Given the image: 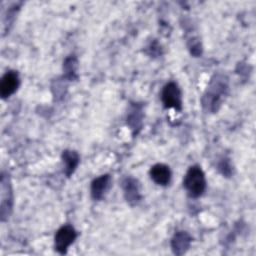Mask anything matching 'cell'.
<instances>
[{
  "mask_svg": "<svg viewBox=\"0 0 256 256\" xmlns=\"http://www.w3.org/2000/svg\"><path fill=\"white\" fill-rule=\"evenodd\" d=\"M227 89V79L223 75H215L211 79V82L203 96V106L211 112H216L221 105L222 99L225 96Z\"/></svg>",
  "mask_w": 256,
  "mask_h": 256,
  "instance_id": "cell-1",
  "label": "cell"
},
{
  "mask_svg": "<svg viewBox=\"0 0 256 256\" xmlns=\"http://www.w3.org/2000/svg\"><path fill=\"white\" fill-rule=\"evenodd\" d=\"M183 186L191 198L200 197L206 189V178L203 170L198 165L191 166L183 180Z\"/></svg>",
  "mask_w": 256,
  "mask_h": 256,
  "instance_id": "cell-2",
  "label": "cell"
},
{
  "mask_svg": "<svg viewBox=\"0 0 256 256\" xmlns=\"http://www.w3.org/2000/svg\"><path fill=\"white\" fill-rule=\"evenodd\" d=\"M13 207V192L8 174L2 173L1 176V204H0V215L1 220L5 221L8 219L12 212Z\"/></svg>",
  "mask_w": 256,
  "mask_h": 256,
  "instance_id": "cell-3",
  "label": "cell"
},
{
  "mask_svg": "<svg viewBox=\"0 0 256 256\" xmlns=\"http://www.w3.org/2000/svg\"><path fill=\"white\" fill-rule=\"evenodd\" d=\"M161 100L165 108H173L178 111L182 109V93L177 83L171 81L163 87Z\"/></svg>",
  "mask_w": 256,
  "mask_h": 256,
  "instance_id": "cell-4",
  "label": "cell"
},
{
  "mask_svg": "<svg viewBox=\"0 0 256 256\" xmlns=\"http://www.w3.org/2000/svg\"><path fill=\"white\" fill-rule=\"evenodd\" d=\"M77 237V232L71 225L61 226L55 233L54 246L58 253L66 254L70 245L75 241Z\"/></svg>",
  "mask_w": 256,
  "mask_h": 256,
  "instance_id": "cell-5",
  "label": "cell"
},
{
  "mask_svg": "<svg viewBox=\"0 0 256 256\" xmlns=\"http://www.w3.org/2000/svg\"><path fill=\"white\" fill-rule=\"evenodd\" d=\"M20 84L19 75L16 71H7L0 80V95L3 99L10 97L16 92Z\"/></svg>",
  "mask_w": 256,
  "mask_h": 256,
  "instance_id": "cell-6",
  "label": "cell"
},
{
  "mask_svg": "<svg viewBox=\"0 0 256 256\" xmlns=\"http://www.w3.org/2000/svg\"><path fill=\"white\" fill-rule=\"evenodd\" d=\"M122 188L124 197L130 205L134 206L140 202L142 196L140 193L139 182L136 179H134L133 177L125 178L122 182Z\"/></svg>",
  "mask_w": 256,
  "mask_h": 256,
  "instance_id": "cell-7",
  "label": "cell"
},
{
  "mask_svg": "<svg viewBox=\"0 0 256 256\" xmlns=\"http://www.w3.org/2000/svg\"><path fill=\"white\" fill-rule=\"evenodd\" d=\"M111 176L109 174H103L95 178L91 182L90 194L94 200H101L111 187Z\"/></svg>",
  "mask_w": 256,
  "mask_h": 256,
  "instance_id": "cell-8",
  "label": "cell"
},
{
  "mask_svg": "<svg viewBox=\"0 0 256 256\" xmlns=\"http://www.w3.org/2000/svg\"><path fill=\"white\" fill-rule=\"evenodd\" d=\"M192 242L191 236L185 231H178L171 239V248L174 254L183 255L187 252Z\"/></svg>",
  "mask_w": 256,
  "mask_h": 256,
  "instance_id": "cell-9",
  "label": "cell"
},
{
  "mask_svg": "<svg viewBox=\"0 0 256 256\" xmlns=\"http://www.w3.org/2000/svg\"><path fill=\"white\" fill-rule=\"evenodd\" d=\"M171 176H172L171 170L169 166L165 164L158 163L153 165L150 169V177L157 185H160V186L168 185L170 183Z\"/></svg>",
  "mask_w": 256,
  "mask_h": 256,
  "instance_id": "cell-10",
  "label": "cell"
},
{
  "mask_svg": "<svg viewBox=\"0 0 256 256\" xmlns=\"http://www.w3.org/2000/svg\"><path fill=\"white\" fill-rule=\"evenodd\" d=\"M61 158L64 166V173L67 177H70L74 173V171L76 170L79 164V161H80L79 155L76 151L64 150Z\"/></svg>",
  "mask_w": 256,
  "mask_h": 256,
  "instance_id": "cell-11",
  "label": "cell"
},
{
  "mask_svg": "<svg viewBox=\"0 0 256 256\" xmlns=\"http://www.w3.org/2000/svg\"><path fill=\"white\" fill-rule=\"evenodd\" d=\"M127 123L131 127V129L134 130V132L137 133V130L141 129L142 125V110L141 106L133 105L130 109V112L127 116Z\"/></svg>",
  "mask_w": 256,
  "mask_h": 256,
  "instance_id": "cell-12",
  "label": "cell"
},
{
  "mask_svg": "<svg viewBox=\"0 0 256 256\" xmlns=\"http://www.w3.org/2000/svg\"><path fill=\"white\" fill-rule=\"evenodd\" d=\"M77 67H78V61L75 56H69L68 58H66L63 63V70L65 73V77L69 80L76 79Z\"/></svg>",
  "mask_w": 256,
  "mask_h": 256,
  "instance_id": "cell-13",
  "label": "cell"
},
{
  "mask_svg": "<svg viewBox=\"0 0 256 256\" xmlns=\"http://www.w3.org/2000/svg\"><path fill=\"white\" fill-rule=\"evenodd\" d=\"M219 170L222 172L223 175L229 176L231 174V166L230 164L227 162V160H223L220 164H219Z\"/></svg>",
  "mask_w": 256,
  "mask_h": 256,
  "instance_id": "cell-14",
  "label": "cell"
}]
</instances>
